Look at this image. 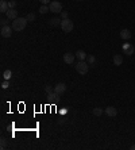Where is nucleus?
<instances>
[{
    "mask_svg": "<svg viewBox=\"0 0 135 150\" xmlns=\"http://www.w3.org/2000/svg\"><path fill=\"white\" fill-rule=\"evenodd\" d=\"M87 61H88V64H95V62H96V58H95V56H88V57H87Z\"/></svg>",
    "mask_w": 135,
    "mask_h": 150,
    "instance_id": "20",
    "label": "nucleus"
},
{
    "mask_svg": "<svg viewBox=\"0 0 135 150\" xmlns=\"http://www.w3.org/2000/svg\"><path fill=\"white\" fill-rule=\"evenodd\" d=\"M120 38L124 39V41H128L131 38V31L127 30V29H123V30L120 31Z\"/></svg>",
    "mask_w": 135,
    "mask_h": 150,
    "instance_id": "10",
    "label": "nucleus"
},
{
    "mask_svg": "<svg viewBox=\"0 0 135 150\" xmlns=\"http://www.w3.org/2000/svg\"><path fill=\"white\" fill-rule=\"evenodd\" d=\"M8 10H10L8 1H5V0H1V3H0V11H1V12H7Z\"/></svg>",
    "mask_w": 135,
    "mask_h": 150,
    "instance_id": "14",
    "label": "nucleus"
},
{
    "mask_svg": "<svg viewBox=\"0 0 135 150\" xmlns=\"http://www.w3.org/2000/svg\"><path fill=\"white\" fill-rule=\"evenodd\" d=\"M49 11H50V8H49L47 4H42L41 7H39V12H41V14H47Z\"/></svg>",
    "mask_w": 135,
    "mask_h": 150,
    "instance_id": "16",
    "label": "nucleus"
},
{
    "mask_svg": "<svg viewBox=\"0 0 135 150\" xmlns=\"http://www.w3.org/2000/svg\"><path fill=\"white\" fill-rule=\"evenodd\" d=\"M77 1H81V0H77Z\"/></svg>",
    "mask_w": 135,
    "mask_h": 150,
    "instance_id": "30",
    "label": "nucleus"
},
{
    "mask_svg": "<svg viewBox=\"0 0 135 150\" xmlns=\"http://www.w3.org/2000/svg\"><path fill=\"white\" fill-rule=\"evenodd\" d=\"M74 54H76V58H78L80 61H85V58L88 57V56H87V53L84 52V50H77Z\"/></svg>",
    "mask_w": 135,
    "mask_h": 150,
    "instance_id": "12",
    "label": "nucleus"
},
{
    "mask_svg": "<svg viewBox=\"0 0 135 150\" xmlns=\"http://www.w3.org/2000/svg\"><path fill=\"white\" fill-rule=\"evenodd\" d=\"M1 145H0V147H1V149H5V145H7V139H5V138H1Z\"/></svg>",
    "mask_w": 135,
    "mask_h": 150,
    "instance_id": "23",
    "label": "nucleus"
},
{
    "mask_svg": "<svg viewBox=\"0 0 135 150\" xmlns=\"http://www.w3.org/2000/svg\"><path fill=\"white\" fill-rule=\"evenodd\" d=\"M105 114L108 115V116H111V118H114V116L118 115V110L115 108L114 106H108V107L105 108Z\"/></svg>",
    "mask_w": 135,
    "mask_h": 150,
    "instance_id": "9",
    "label": "nucleus"
},
{
    "mask_svg": "<svg viewBox=\"0 0 135 150\" xmlns=\"http://www.w3.org/2000/svg\"><path fill=\"white\" fill-rule=\"evenodd\" d=\"M49 8H50V11L54 12V14H60V12H62V4H61L60 1H57V0L52 1V3L49 4Z\"/></svg>",
    "mask_w": 135,
    "mask_h": 150,
    "instance_id": "4",
    "label": "nucleus"
},
{
    "mask_svg": "<svg viewBox=\"0 0 135 150\" xmlns=\"http://www.w3.org/2000/svg\"><path fill=\"white\" fill-rule=\"evenodd\" d=\"M5 15H7V18H8L10 21H15L16 18H18V11H16L15 8H10V10L5 12Z\"/></svg>",
    "mask_w": 135,
    "mask_h": 150,
    "instance_id": "7",
    "label": "nucleus"
},
{
    "mask_svg": "<svg viewBox=\"0 0 135 150\" xmlns=\"http://www.w3.org/2000/svg\"><path fill=\"white\" fill-rule=\"evenodd\" d=\"M58 123H60V124H61V123H65V119H64V118H61V119L58 120Z\"/></svg>",
    "mask_w": 135,
    "mask_h": 150,
    "instance_id": "28",
    "label": "nucleus"
},
{
    "mask_svg": "<svg viewBox=\"0 0 135 150\" xmlns=\"http://www.w3.org/2000/svg\"><path fill=\"white\" fill-rule=\"evenodd\" d=\"M27 23H28L27 18H16L15 21L12 22V29L15 31H22L26 29Z\"/></svg>",
    "mask_w": 135,
    "mask_h": 150,
    "instance_id": "1",
    "label": "nucleus"
},
{
    "mask_svg": "<svg viewBox=\"0 0 135 150\" xmlns=\"http://www.w3.org/2000/svg\"><path fill=\"white\" fill-rule=\"evenodd\" d=\"M61 29H62L64 33H70V31L73 30V27H74V25H73V21H70L69 18L68 19H62L61 21Z\"/></svg>",
    "mask_w": 135,
    "mask_h": 150,
    "instance_id": "3",
    "label": "nucleus"
},
{
    "mask_svg": "<svg viewBox=\"0 0 135 150\" xmlns=\"http://www.w3.org/2000/svg\"><path fill=\"white\" fill-rule=\"evenodd\" d=\"M93 115L95 116H101L103 115V108H99V107L93 108Z\"/></svg>",
    "mask_w": 135,
    "mask_h": 150,
    "instance_id": "17",
    "label": "nucleus"
},
{
    "mask_svg": "<svg viewBox=\"0 0 135 150\" xmlns=\"http://www.w3.org/2000/svg\"><path fill=\"white\" fill-rule=\"evenodd\" d=\"M45 91H46V93H52V92H54V88H52L50 85H46V87H45Z\"/></svg>",
    "mask_w": 135,
    "mask_h": 150,
    "instance_id": "22",
    "label": "nucleus"
},
{
    "mask_svg": "<svg viewBox=\"0 0 135 150\" xmlns=\"http://www.w3.org/2000/svg\"><path fill=\"white\" fill-rule=\"evenodd\" d=\"M12 27H10L8 25L7 26H1V30H0V34H1V37L3 38H10L11 35H12Z\"/></svg>",
    "mask_w": 135,
    "mask_h": 150,
    "instance_id": "5",
    "label": "nucleus"
},
{
    "mask_svg": "<svg viewBox=\"0 0 135 150\" xmlns=\"http://www.w3.org/2000/svg\"><path fill=\"white\" fill-rule=\"evenodd\" d=\"M61 14H62V19H68V12L66 11H62Z\"/></svg>",
    "mask_w": 135,
    "mask_h": 150,
    "instance_id": "27",
    "label": "nucleus"
},
{
    "mask_svg": "<svg viewBox=\"0 0 135 150\" xmlns=\"http://www.w3.org/2000/svg\"><path fill=\"white\" fill-rule=\"evenodd\" d=\"M8 21H10L8 18H3V19L0 21V23H1V26H7V25H8Z\"/></svg>",
    "mask_w": 135,
    "mask_h": 150,
    "instance_id": "21",
    "label": "nucleus"
},
{
    "mask_svg": "<svg viewBox=\"0 0 135 150\" xmlns=\"http://www.w3.org/2000/svg\"><path fill=\"white\" fill-rule=\"evenodd\" d=\"M65 91H66V85H65L64 83H58V84H56V85H54V92H57V93H60V95H62Z\"/></svg>",
    "mask_w": 135,
    "mask_h": 150,
    "instance_id": "8",
    "label": "nucleus"
},
{
    "mask_svg": "<svg viewBox=\"0 0 135 150\" xmlns=\"http://www.w3.org/2000/svg\"><path fill=\"white\" fill-rule=\"evenodd\" d=\"M39 1H41L42 4H50L52 3V0H39Z\"/></svg>",
    "mask_w": 135,
    "mask_h": 150,
    "instance_id": "26",
    "label": "nucleus"
},
{
    "mask_svg": "<svg viewBox=\"0 0 135 150\" xmlns=\"http://www.w3.org/2000/svg\"><path fill=\"white\" fill-rule=\"evenodd\" d=\"M8 5H10V8H14L16 5V1H14V0H11V1H8Z\"/></svg>",
    "mask_w": 135,
    "mask_h": 150,
    "instance_id": "25",
    "label": "nucleus"
},
{
    "mask_svg": "<svg viewBox=\"0 0 135 150\" xmlns=\"http://www.w3.org/2000/svg\"><path fill=\"white\" fill-rule=\"evenodd\" d=\"M123 50H124V53L127 56H131L135 50V46H131L130 43H124V45H123Z\"/></svg>",
    "mask_w": 135,
    "mask_h": 150,
    "instance_id": "11",
    "label": "nucleus"
},
{
    "mask_svg": "<svg viewBox=\"0 0 135 150\" xmlns=\"http://www.w3.org/2000/svg\"><path fill=\"white\" fill-rule=\"evenodd\" d=\"M1 87H3V88H8V87H10V81H8V80L3 81V83H1Z\"/></svg>",
    "mask_w": 135,
    "mask_h": 150,
    "instance_id": "24",
    "label": "nucleus"
},
{
    "mask_svg": "<svg viewBox=\"0 0 135 150\" xmlns=\"http://www.w3.org/2000/svg\"><path fill=\"white\" fill-rule=\"evenodd\" d=\"M74 68H76V70H77V73H80V74H87L89 70V65L87 64L85 61H78L76 65H74Z\"/></svg>",
    "mask_w": 135,
    "mask_h": 150,
    "instance_id": "2",
    "label": "nucleus"
},
{
    "mask_svg": "<svg viewBox=\"0 0 135 150\" xmlns=\"http://www.w3.org/2000/svg\"><path fill=\"white\" fill-rule=\"evenodd\" d=\"M114 64L116 66H120L122 64H123V57L120 56V54H115L114 56Z\"/></svg>",
    "mask_w": 135,
    "mask_h": 150,
    "instance_id": "13",
    "label": "nucleus"
},
{
    "mask_svg": "<svg viewBox=\"0 0 135 150\" xmlns=\"http://www.w3.org/2000/svg\"><path fill=\"white\" fill-rule=\"evenodd\" d=\"M26 18H27V21H28V22H34V21H35V14L30 12V14H28Z\"/></svg>",
    "mask_w": 135,
    "mask_h": 150,
    "instance_id": "19",
    "label": "nucleus"
},
{
    "mask_svg": "<svg viewBox=\"0 0 135 150\" xmlns=\"http://www.w3.org/2000/svg\"><path fill=\"white\" fill-rule=\"evenodd\" d=\"M130 149H131V150H135V145H132V146L130 147Z\"/></svg>",
    "mask_w": 135,
    "mask_h": 150,
    "instance_id": "29",
    "label": "nucleus"
},
{
    "mask_svg": "<svg viewBox=\"0 0 135 150\" xmlns=\"http://www.w3.org/2000/svg\"><path fill=\"white\" fill-rule=\"evenodd\" d=\"M49 25H50V26H58V25H61V21H60V19H58V18H53V19H50V21H49Z\"/></svg>",
    "mask_w": 135,
    "mask_h": 150,
    "instance_id": "15",
    "label": "nucleus"
},
{
    "mask_svg": "<svg viewBox=\"0 0 135 150\" xmlns=\"http://www.w3.org/2000/svg\"><path fill=\"white\" fill-rule=\"evenodd\" d=\"M11 76H12V72H11V70H4V73H3V77H4V80H10Z\"/></svg>",
    "mask_w": 135,
    "mask_h": 150,
    "instance_id": "18",
    "label": "nucleus"
},
{
    "mask_svg": "<svg viewBox=\"0 0 135 150\" xmlns=\"http://www.w3.org/2000/svg\"><path fill=\"white\" fill-rule=\"evenodd\" d=\"M74 58H76V54H73V53L68 52L64 54V62L68 64V65H72L73 62H74Z\"/></svg>",
    "mask_w": 135,
    "mask_h": 150,
    "instance_id": "6",
    "label": "nucleus"
}]
</instances>
